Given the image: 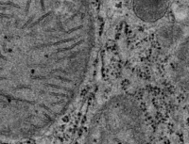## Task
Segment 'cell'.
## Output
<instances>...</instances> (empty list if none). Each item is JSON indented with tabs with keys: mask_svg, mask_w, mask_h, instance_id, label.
<instances>
[{
	"mask_svg": "<svg viewBox=\"0 0 189 144\" xmlns=\"http://www.w3.org/2000/svg\"><path fill=\"white\" fill-rule=\"evenodd\" d=\"M95 43L89 0H40L33 24L0 42V138H32L61 119L84 82Z\"/></svg>",
	"mask_w": 189,
	"mask_h": 144,
	"instance_id": "cell-1",
	"label": "cell"
},
{
	"mask_svg": "<svg viewBox=\"0 0 189 144\" xmlns=\"http://www.w3.org/2000/svg\"><path fill=\"white\" fill-rule=\"evenodd\" d=\"M146 120L141 108L129 96L108 100L93 116L84 144H145Z\"/></svg>",
	"mask_w": 189,
	"mask_h": 144,
	"instance_id": "cell-2",
	"label": "cell"
}]
</instances>
